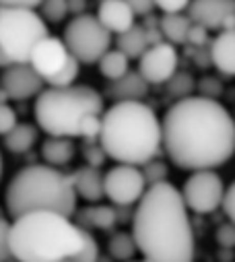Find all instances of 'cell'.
<instances>
[{
	"label": "cell",
	"instance_id": "cell-1",
	"mask_svg": "<svg viewBox=\"0 0 235 262\" xmlns=\"http://www.w3.org/2000/svg\"><path fill=\"white\" fill-rule=\"evenodd\" d=\"M161 128L163 149L180 169H217L235 155V118L217 99L192 95L175 101Z\"/></svg>",
	"mask_w": 235,
	"mask_h": 262
},
{
	"label": "cell",
	"instance_id": "cell-2",
	"mask_svg": "<svg viewBox=\"0 0 235 262\" xmlns=\"http://www.w3.org/2000/svg\"><path fill=\"white\" fill-rule=\"evenodd\" d=\"M132 237L147 262H194L190 213L173 184L161 182L147 188L132 217Z\"/></svg>",
	"mask_w": 235,
	"mask_h": 262
},
{
	"label": "cell",
	"instance_id": "cell-3",
	"mask_svg": "<svg viewBox=\"0 0 235 262\" xmlns=\"http://www.w3.org/2000/svg\"><path fill=\"white\" fill-rule=\"evenodd\" d=\"M99 145L115 163L143 167L163 147L161 120L143 101H118L101 116Z\"/></svg>",
	"mask_w": 235,
	"mask_h": 262
},
{
	"label": "cell",
	"instance_id": "cell-4",
	"mask_svg": "<svg viewBox=\"0 0 235 262\" xmlns=\"http://www.w3.org/2000/svg\"><path fill=\"white\" fill-rule=\"evenodd\" d=\"M35 124L48 137L95 141L101 133L103 97L89 85L48 87L35 97Z\"/></svg>",
	"mask_w": 235,
	"mask_h": 262
},
{
	"label": "cell",
	"instance_id": "cell-5",
	"mask_svg": "<svg viewBox=\"0 0 235 262\" xmlns=\"http://www.w3.org/2000/svg\"><path fill=\"white\" fill-rule=\"evenodd\" d=\"M85 229L70 217L39 211L13 219L11 250L17 262H73L83 246Z\"/></svg>",
	"mask_w": 235,
	"mask_h": 262
},
{
	"label": "cell",
	"instance_id": "cell-6",
	"mask_svg": "<svg viewBox=\"0 0 235 262\" xmlns=\"http://www.w3.org/2000/svg\"><path fill=\"white\" fill-rule=\"evenodd\" d=\"M77 201L73 178L45 163L19 169L5 192V205L13 219L39 211L73 217L77 215Z\"/></svg>",
	"mask_w": 235,
	"mask_h": 262
},
{
	"label": "cell",
	"instance_id": "cell-7",
	"mask_svg": "<svg viewBox=\"0 0 235 262\" xmlns=\"http://www.w3.org/2000/svg\"><path fill=\"white\" fill-rule=\"evenodd\" d=\"M48 35V23L35 11L0 9V52L15 64H27L35 46Z\"/></svg>",
	"mask_w": 235,
	"mask_h": 262
},
{
	"label": "cell",
	"instance_id": "cell-8",
	"mask_svg": "<svg viewBox=\"0 0 235 262\" xmlns=\"http://www.w3.org/2000/svg\"><path fill=\"white\" fill-rule=\"evenodd\" d=\"M64 43L81 64H97L111 50V33L99 23L97 15H75L64 29Z\"/></svg>",
	"mask_w": 235,
	"mask_h": 262
},
{
	"label": "cell",
	"instance_id": "cell-9",
	"mask_svg": "<svg viewBox=\"0 0 235 262\" xmlns=\"http://www.w3.org/2000/svg\"><path fill=\"white\" fill-rule=\"evenodd\" d=\"M225 190L227 188L215 169H202L192 171L180 192L188 211L198 215H210L219 207H223Z\"/></svg>",
	"mask_w": 235,
	"mask_h": 262
},
{
	"label": "cell",
	"instance_id": "cell-10",
	"mask_svg": "<svg viewBox=\"0 0 235 262\" xmlns=\"http://www.w3.org/2000/svg\"><path fill=\"white\" fill-rule=\"evenodd\" d=\"M103 188L105 199H109L115 207H130L140 203L149 184L140 167L118 163L103 173Z\"/></svg>",
	"mask_w": 235,
	"mask_h": 262
},
{
	"label": "cell",
	"instance_id": "cell-11",
	"mask_svg": "<svg viewBox=\"0 0 235 262\" xmlns=\"http://www.w3.org/2000/svg\"><path fill=\"white\" fill-rule=\"evenodd\" d=\"M180 56L175 46L169 41H161L151 46L138 60V73L149 85H165L178 73Z\"/></svg>",
	"mask_w": 235,
	"mask_h": 262
},
{
	"label": "cell",
	"instance_id": "cell-12",
	"mask_svg": "<svg viewBox=\"0 0 235 262\" xmlns=\"http://www.w3.org/2000/svg\"><path fill=\"white\" fill-rule=\"evenodd\" d=\"M188 17L206 31H231L235 29V0H192Z\"/></svg>",
	"mask_w": 235,
	"mask_h": 262
},
{
	"label": "cell",
	"instance_id": "cell-13",
	"mask_svg": "<svg viewBox=\"0 0 235 262\" xmlns=\"http://www.w3.org/2000/svg\"><path fill=\"white\" fill-rule=\"evenodd\" d=\"M70 52L64 43V39L60 37H54V35H48L45 39H41L33 54H31V60L29 64L33 67V71L43 79V81H50L52 77H56L58 73H60L68 60H70Z\"/></svg>",
	"mask_w": 235,
	"mask_h": 262
},
{
	"label": "cell",
	"instance_id": "cell-14",
	"mask_svg": "<svg viewBox=\"0 0 235 262\" xmlns=\"http://www.w3.org/2000/svg\"><path fill=\"white\" fill-rule=\"evenodd\" d=\"M43 89H45V81L33 71L29 62L13 64L3 75V91L9 99L25 101V99L37 97Z\"/></svg>",
	"mask_w": 235,
	"mask_h": 262
},
{
	"label": "cell",
	"instance_id": "cell-15",
	"mask_svg": "<svg viewBox=\"0 0 235 262\" xmlns=\"http://www.w3.org/2000/svg\"><path fill=\"white\" fill-rule=\"evenodd\" d=\"M97 19L111 35H122L136 25V15L126 0H101L97 9Z\"/></svg>",
	"mask_w": 235,
	"mask_h": 262
},
{
	"label": "cell",
	"instance_id": "cell-16",
	"mask_svg": "<svg viewBox=\"0 0 235 262\" xmlns=\"http://www.w3.org/2000/svg\"><path fill=\"white\" fill-rule=\"evenodd\" d=\"M73 184H75V192L79 199L87 201V203H99L105 196V188H103V173L99 171V167H79L73 176Z\"/></svg>",
	"mask_w": 235,
	"mask_h": 262
},
{
	"label": "cell",
	"instance_id": "cell-17",
	"mask_svg": "<svg viewBox=\"0 0 235 262\" xmlns=\"http://www.w3.org/2000/svg\"><path fill=\"white\" fill-rule=\"evenodd\" d=\"M210 62L221 75L235 77V29L221 31L210 43Z\"/></svg>",
	"mask_w": 235,
	"mask_h": 262
},
{
	"label": "cell",
	"instance_id": "cell-18",
	"mask_svg": "<svg viewBox=\"0 0 235 262\" xmlns=\"http://www.w3.org/2000/svg\"><path fill=\"white\" fill-rule=\"evenodd\" d=\"M149 93V83L140 77V73H128L122 79L111 81L107 87V95L118 101H143V97Z\"/></svg>",
	"mask_w": 235,
	"mask_h": 262
},
{
	"label": "cell",
	"instance_id": "cell-19",
	"mask_svg": "<svg viewBox=\"0 0 235 262\" xmlns=\"http://www.w3.org/2000/svg\"><path fill=\"white\" fill-rule=\"evenodd\" d=\"M75 153H77V147L73 139L48 137L41 143V159L45 161V165H52V167L68 165L75 159Z\"/></svg>",
	"mask_w": 235,
	"mask_h": 262
},
{
	"label": "cell",
	"instance_id": "cell-20",
	"mask_svg": "<svg viewBox=\"0 0 235 262\" xmlns=\"http://www.w3.org/2000/svg\"><path fill=\"white\" fill-rule=\"evenodd\" d=\"M79 217V223L83 229H101V231H107L115 225L118 221V215H115V209L113 207H107V205H91V207H85L81 209V213H77Z\"/></svg>",
	"mask_w": 235,
	"mask_h": 262
},
{
	"label": "cell",
	"instance_id": "cell-21",
	"mask_svg": "<svg viewBox=\"0 0 235 262\" xmlns=\"http://www.w3.org/2000/svg\"><path fill=\"white\" fill-rule=\"evenodd\" d=\"M192 21L188 15L175 13V15H163L159 21V29L163 33V39L169 41L171 46L178 43H188V33L192 29Z\"/></svg>",
	"mask_w": 235,
	"mask_h": 262
},
{
	"label": "cell",
	"instance_id": "cell-22",
	"mask_svg": "<svg viewBox=\"0 0 235 262\" xmlns=\"http://www.w3.org/2000/svg\"><path fill=\"white\" fill-rule=\"evenodd\" d=\"M37 135L39 130L35 124H29V122H19L11 133L5 137V147L15 153V155H21V153H27L35 143H37Z\"/></svg>",
	"mask_w": 235,
	"mask_h": 262
},
{
	"label": "cell",
	"instance_id": "cell-23",
	"mask_svg": "<svg viewBox=\"0 0 235 262\" xmlns=\"http://www.w3.org/2000/svg\"><path fill=\"white\" fill-rule=\"evenodd\" d=\"M115 50H120L122 54H126L130 60H140V56L149 50V39H147V29L140 25H134L132 29H128L126 33L118 35L115 39Z\"/></svg>",
	"mask_w": 235,
	"mask_h": 262
},
{
	"label": "cell",
	"instance_id": "cell-24",
	"mask_svg": "<svg viewBox=\"0 0 235 262\" xmlns=\"http://www.w3.org/2000/svg\"><path fill=\"white\" fill-rule=\"evenodd\" d=\"M97 67H99V73L111 83V81H118L130 73V58L126 54H122L120 50H109L97 62Z\"/></svg>",
	"mask_w": 235,
	"mask_h": 262
},
{
	"label": "cell",
	"instance_id": "cell-25",
	"mask_svg": "<svg viewBox=\"0 0 235 262\" xmlns=\"http://www.w3.org/2000/svg\"><path fill=\"white\" fill-rule=\"evenodd\" d=\"M107 250H109V256L113 260H118V262H130V260H134V254L138 252L132 233H126V231L113 233L109 237Z\"/></svg>",
	"mask_w": 235,
	"mask_h": 262
},
{
	"label": "cell",
	"instance_id": "cell-26",
	"mask_svg": "<svg viewBox=\"0 0 235 262\" xmlns=\"http://www.w3.org/2000/svg\"><path fill=\"white\" fill-rule=\"evenodd\" d=\"M194 89H196V83H194L192 75H188V73H175L171 77V81L167 83L169 95H173L178 101L180 99H186V97H192Z\"/></svg>",
	"mask_w": 235,
	"mask_h": 262
},
{
	"label": "cell",
	"instance_id": "cell-27",
	"mask_svg": "<svg viewBox=\"0 0 235 262\" xmlns=\"http://www.w3.org/2000/svg\"><path fill=\"white\" fill-rule=\"evenodd\" d=\"M41 17L45 23H62L68 13H70V7H68V0H43L41 3Z\"/></svg>",
	"mask_w": 235,
	"mask_h": 262
},
{
	"label": "cell",
	"instance_id": "cell-28",
	"mask_svg": "<svg viewBox=\"0 0 235 262\" xmlns=\"http://www.w3.org/2000/svg\"><path fill=\"white\" fill-rule=\"evenodd\" d=\"M79 71H81V62L77 58H70L66 67L58 73L56 77H52L50 81H45L48 87H56V89H64V87H73L77 83V77H79Z\"/></svg>",
	"mask_w": 235,
	"mask_h": 262
},
{
	"label": "cell",
	"instance_id": "cell-29",
	"mask_svg": "<svg viewBox=\"0 0 235 262\" xmlns=\"http://www.w3.org/2000/svg\"><path fill=\"white\" fill-rule=\"evenodd\" d=\"M73 262H99V244L91 235V231L85 229L83 246H81V250H79V254L75 256Z\"/></svg>",
	"mask_w": 235,
	"mask_h": 262
},
{
	"label": "cell",
	"instance_id": "cell-30",
	"mask_svg": "<svg viewBox=\"0 0 235 262\" xmlns=\"http://www.w3.org/2000/svg\"><path fill=\"white\" fill-rule=\"evenodd\" d=\"M143 173H145V180L149 186H155V184H161V182H167V165L161 163V161H149L147 165H143Z\"/></svg>",
	"mask_w": 235,
	"mask_h": 262
},
{
	"label": "cell",
	"instance_id": "cell-31",
	"mask_svg": "<svg viewBox=\"0 0 235 262\" xmlns=\"http://www.w3.org/2000/svg\"><path fill=\"white\" fill-rule=\"evenodd\" d=\"M13 260V250H11V221L5 217L0 219V262Z\"/></svg>",
	"mask_w": 235,
	"mask_h": 262
},
{
	"label": "cell",
	"instance_id": "cell-32",
	"mask_svg": "<svg viewBox=\"0 0 235 262\" xmlns=\"http://www.w3.org/2000/svg\"><path fill=\"white\" fill-rule=\"evenodd\" d=\"M17 124V112L9 103H0V137H7Z\"/></svg>",
	"mask_w": 235,
	"mask_h": 262
},
{
	"label": "cell",
	"instance_id": "cell-33",
	"mask_svg": "<svg viewBox=\"0 0 235 262\" xmlns=\"http://www.w3.org/2000/svg\"><path fill=\"white\" fill-rule=\"evenodd\" d=\"M192 0H155V7L163 15H175V13H184L188 11Z\"/></svg>",
	"mask_w": 235,
	"mask_h": 262
},
{
	"label": "cell",
	"instance_id": "cell-34",
	"mask_svg": "<svg viewBox=\"0 0 235 262\" xmlns=\"http://www.w3.org/2000/svg\"><path fill=\"white\" fill-rule=\"evenodd\" d=\"M215 237H217V244L219 246H223V248H235V225L231 221L219 225L217 231H215Z\"/></svg>",
	"mask_w": 235,
	"mask_h": 262
},
{
	"label": "cell",
	"instance_id": "cell-35",
	"mask_svg": "<svg viewBox=\"0 0 235 262\" xmlns=\"http://www.w3.org/2000/svg\"><path fill=\"white\" fill-rule=\"evenodd\" d=\"M223 211L227 215V219L235 225V180L229 184V188L225 190V201H223Z\"/></svg>",
	"mask_w": 235,
	"mask_h": 262
},
{
	"label": "cell",
	"instance_id": "cell-36",
	"mask_svg": "<svg viewBox=\"0 0 235 262\" xmlns=\"http://www.w3.org/2000/svg\"><path fill=\"white\" fill-rule=\"evenodd\" d=\"M43 0H0V9H25L35 11L41 7Z\"/></svg>",
	"mask_w": 235,
	"mask_h": 262
},
{
	"label": "cell",
	"instance_id": "cell-37",
	"mask_svg": "<svg viewBox=\"0 0 235 262\" xmlns=\"http://www.w3.org/2000/svg\"><path fill=\"white\" fill-rule=\"evenodd\" d=\"M198 89H200V95L202 97H208V99H215L219 93H221V85H219V81L217 79H202L200 83H198Z\"/></svg>",
	"mask_w": 235,
	"mask_h": 262
},
{
	"label": "cell",
	"instance_id": "cell-38",
	"mask_svg": "<svg viewBox=\"0 0 235 262\" xmlns=\"http://www.w3.org/2000/svg\"><path fill=\"white\" fill-rule=\"evenodd\" d=\"M206 39H208V31L204 29V27H200V25H192V29H190V33H188V43H192V46H196V48H200V46H204L206 43Z\"/></svg>",
	"mask_w": 235,
	"mask_h": 262
},
{
	"label": "cell",
	"instance_id": "cell-39",
	"mask_svg": "<svg viewBox=\"0 0 235 262\" xmlns=\"http://www.w3.org/2000/svg\"><path fill=\"white\" fill-rule=\"evenodd\" d=\"M128 7L134 11V15H151L155 9V0H126Z\"/></svg>",
	"mask_w": 235,
	"mask_h": 262
},
{
	"label": "cell",
	"instance_id": "cell-40",
	"mask_svg": "<svg viewBox=\"0 0 235 262\" xmlns=\"http://www.w3.org/2000/svg\"><path fill=\"white\" fill-rule=\"evenodd\" d=\"M3 169H5V163H3V153H0V180H3Z\"/></svg>",
	"mask_w": 235,
	"mask_h": 262
},
{
	"label": "cell",
	"instance_id": "cell-41",
	"mask_svg": "<svg viewBox=\"0 0 235 262\" xmlns=\"http://www.w3.org/2000/svg\"><path fill=\"white\" fill-rule=\"evenodd\" d=\"M130 262H147V260H130Z\"/></svg>",
	"mask_w": 235,
	"mask_h": 262
},
{
	"label": "cell",
	"instance_id": "cell-42",
	"mask_svg": "<svg viewBox=\"0 0 235 262\" xmlns=\"http://www.w3.org/2000/svg\"><path fill=\"white\" fill-rule=\"evenodd\" d=\"M0 219H3V211H0Z\"/></svg>",
	"mask_w": 235,
	"mask_h": 262
}]
</instances>
